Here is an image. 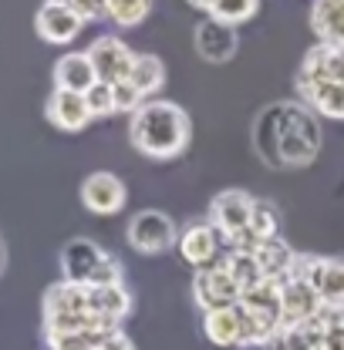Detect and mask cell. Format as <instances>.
<instances>
[{
  "label": "cell",
  "mask_w": 344,
  "mask_h": 350,
  "mask_svg": "<svg viewBox=\"0 0 344 350\" xmlns=\"http://www.w3.org/2000/svg\"><path fill=\"white\" fill-rule=\"evenodd\" d=\"M132 145L149 159H175L193 138V122L175 101H145L129 125Z\"/></svg>",
  "instance_id": "obj_1"
},
{
  "label": "cell",
  "mask_w": 344,
  "mask_h": 350,
  "mask_svg": "<svg viewBox=\"0 0 344 350\" xmlns=\"http://www.w3.org/2000/svg\"><path fill=\"white\" fill-rule=\"evenodd\" d=\"M321 152V125L307 105L287 101L284 118H280V142H277V159L280 169H301L310 165Z\"/></svg>",
  "instance_id": "obj_2"
},
{
  "label": "cell",
  "mask_w": 344,
  "mask_h": 350,
  "mask_svg": "<svg viewBox=\"0 0 344 350\" xmlns=\"http://www.w3.org/2000/svg\"><path fill=\"white\" fill-rule=\"evenodd\" d=\"M129 246L138 250V253H145V256L166 253L172 246H179V229H175V222L166 213L142 209L129 222Z\"/></svg>",
  "instance_id": "obj_3"
},
{
  "label": "cell",
  "mask_w": 344,
  "mask_h": 350,
  "mask_svg": "<svg viewBox=\"0 0 344 350\" xmlns=\"http://www.w3.org/2000/svg\"><path fill=\"white\" fill-rule=\"evenodd\" d=\"M193 300H196V306L203 313H210V310H230V306H236L243 300V290L236 286V280L230 276V269L219 260L193 276Z\"/></svg>",
  "instance_id": "obj_4"
},
{
  "label": "cell",
  "mask_w": 344,
  "mask_h": 350,
  "mask_svg": "<svg viewBox=\"0 0 344 350\" xmlns=\"http://www.w3.org/2000/svg\"><path fill=\"white\" fill-rule=\"evenodd\" d=\"M254 196L243 189H223L210 206V222L216 226V232H223L226 239L240 236L243 229H250L254 219Z\"/></svg>",
  "instance_id": "obj_5"
},
{
  "label": "cell",
  "mask_w": 344,
  "mask_h": 350,
  "mask_svg": "<svg viewBox=\"0 0 344 350\" xmlns=\"http://www.w3.org/2000/svg\"><path fill=\"white\" fill-rule=\"evenodd\" d=\"M88 57H91V64H95L98 81H105V85H122V81L132 78L135 54L129 51V44L112 38V34H105V38H98V41L91 44V47H88Z\"/></svg>",
  "instance_id": "obj_6"
},
{
  "label": "cell",
  "mask_w": 344,
  "mask_h": 350,
  "mask_svg": "<svg viewBox=\"0 0 344 350\" xmlns=\"http://www.w3.org/2000/svg\"><path fill=\"white\" fill-rule=\"evenodd\" d=\"M125 182L112 172H91L82 182V202L95 216H115L125 206Z\"/></svg>",
  "instance_id": "obj_7"
},
{
  "label": "cell",
  "mask_w": 344,
  "mask_h": 350,
  "mask_svg": "<svg viewBox=\"0 0 344 350\" xmlns=\"http://www.w3.org/2000/svg\"><path fill=\"white\" fill-rule=\"evenodd\" d=\"M108 260V253L91 243V239H71L64 250H61V273L68 283H78V286H91L101 262Z\"/></svg>",
  "instance_id": "obj_8"
},
{
  "label": "cell",
  "mask_w": 344,
  "mask_h": 350,
  "mask_svg": "<svg viewBox=\"0 0 344 350\" xmlns=\"http://www.w3.org/2000/svg\"><path fill=\"white\" fill-rule=\"evenodd\" d=\"M280 304H284V330H294V327H301L307 320H314L317 310L324 306V300L317 297V290L307 280L287 276L280 283Z\"/></svg>",
  "instance_id": "obj_9"
},
{
  "label": "cell",
  "mask_w": 344,
  "mask_h": 350,
  "mask_svg": "<svg viewBox=\"0 0 344 350\" xmlns=\"http://www.w3.org/2000/svg\"><path fill=\"white\" fill-rule=\"evenodd\" d=\"M82 27H85V21H82L71 7L51 3V0H44L38 17H34V31H38V38L47 44H71L82 34Z\"/></svg>",
  "instance_id": "obj_10"
},
{
  "label": "cell",
  "mask_w": 344,
  "mask_h": 350,
  "mask_svg": "<svg viewBox=\"0 0 344 350\" xmlns=\"http://www.w3.org/2000/svg\"><path fill=\"white\" fill-rule=\"evenodd\" d=\"M317 81H334V85L344 88V47L317 44L304 54L301 71H297V88L317 85Z\"/></svg>",
  "instance_id": "obj_11"
},
{
  "label": "cell",
  "mask_w": 344,
  "mask_h": 350,
  "mask_svg": "<svg viewBox=\"0 0 344 350\" xmlns=\"http://www.w3.org/2000/svg\"><path fill=\"white\" fill-rule=\"evenodd\" d=\"M240 47V38H236V27L233 24H223L216 17H206L199 27H196V51L203 61L210 64H223L236 54Z\"/></svg>",
  "instance_id": "obj_12"
},
{
  "label": "cell",
  "mask_w": 344,
  "mask_h": 350,
  "mask_svg": "<svg viewBox=\"0 0 344 350\" xmlns=\"http://www.w3.org/2000/svg\"><path fill=\"white\" fill-rule=\"evenodd\" d=\"M240 304L263 323V330H267L270 337H277V334L284 330V304H280V283H277V280H263L260 286L247 290Z\"/></svg>",
  "instance_id": "obj_13"
},
{
  "label": "cell",
  "mask_w": 344,
  "mask_h": 350,
  "mask_svg": "<svg viewBox=\"0 0 344 350\" xmlns=\"http://www.w3.org/2000/svg\"><path fill=\"white\" fill-rule=\"evenodd\" d=\"M179 253L182 260L193 262L196 269H206L216 262L219 253V232H216L213 222H193L179 232Z\"/></svg>",
  "instance_id": "obj_14"
},
{
  "label": "cell",
  "mask_w": 344,
  "mask_h": 350,
  "mask_svg": "<svg viewBox=\"0 0 344 350\" xmlns=\"http://www.w3.org/2000/svg\"><path fill=\"white\" fill-rule=\"evenodd\" d=\"M47 122L58 125L61 131H82L88 122H91V111H88L85 94L54 88L51 98H47Z\"/></svg>",
  "instance_id": "obj_15"
},
{
  "label": "cell",
  "mask_w": 344,
  "mask_h": 350,
  "mask_svg": "<svg viewBox=\"0 0 344 350\" xmlns=\"http://www.w3.org/2000/svg\"><path fill=\"white\" fill-rule=\"evenodd\" d=\"M95 85H98V75H95V64H91L88 51H71V54L58 57V64H54V88L88 94Z\"/></svg>",
  "instance_id": "obj_16"
},
{
  "label": "cell",
  "mask_w": 344,
  "mask_h": 350,
  "mask_svg": "<svg viewBox=\"0 0 344 350\" xmlns=\"http://www.w3.org/2000/svg\"><path fill=\"white\" fill-rule=\"evenodd\" d=\"M310 31L328 47H344V0H310Z\"/></svg>",
  "instance_id": "obj_17"
},
{
  "label": "cell",
  "mask_w": 344,
  "mask_h": 350,
  "mask_svg": "<svg viewBox=\"0 0 344 350\" xmlns=\"http://www.w3.org/2000/svg\"><path fill=\"white\" fill-rule=\"evenodd\" d=\"M88 306L95 317H101L105 323H122L132 310V293L125 290V283L115 286H88Z\"/></svg>",
  "instance_id": "obj_18"
},
{
  "label": "cell",
  "mask_w": 344,
  "mask_h": 350,
  "mask_svg": "<svg viewBox=\"0 0 344 350\" xmlns=\"http://www.w3.org/2000/svg\"><path fill=\"white\" fill-rule=\"evenodd\" d=\"M284 105H270L267 111H260L257 125H254V145H257L260 159L273 169H280V159H277V142H280V118H284Z\"/></svg>",
  "instance_id": "obj_19"
},
{
  "label": "cell",
  "mask_w": 344,
  "mask_h": 350,
  "mask_svg": "<svg viewBox=\"0 0 344 350\" xmlns=\"http://www.w3.org/2000/svg\"><path fill=\"white\" fill-rule=\"evenodd\" d=\"M297 94L304 105L324 118H344V88L334 81H317V85H301Z\"/></svg>",
  "instance_id": "obj_20"
},
{
  "label": "cell",
  "mask_w": 344,
  "mask_h": 350,
  "mask_svg": "<svg viewBox=\"0 0 344 350\" xmlns=\"http://www.w3.org/2000/svg\"><path fill=\"white\" fill-rule=\"evenodd\" d=\"M254 256H257L263 276H267V280H277V283H284V280L291 276L294 260H297V253H294V250H291L280 236H277V239H267V243L260 246Z\"/></svg>",
  "instance_id": "obj_21"
},
{
  "label": "cell",
  "mask_w": 344,
  "mask_h": 350,
  "mask_svg": "<svg viewBox=\"0 0 344 350\" xmlns=\"http://www.w3.org/2000/svg\"><path fill=\"white\" fill-rule=\"evenodd\" d=\"M203 334L216 347H240V323H236V306L230 310H210L203 313Z\"/></svg>",
  "instance_id": "obj_22"
},
{
  "label": "cell",
  "mask_w": 344,
  "mask_h": 350,
  "mask_svg": "<svg viewBox=\"0 0 344 350\" xmlns=\"http://www.w3.org/2000/svg\"><path fill=\"white\" fill-rule=\"evenodd\" d=\"M129 81L149 98V94H156L159 88L166 85V64H162L156 54H135V64H132Z\"/></svg>",
  "instance_id": "obj_23"
},
{
  "label": "cell",
  "mask_w": 344,
  "mask_h": 350,
  "mask_svg": "<svg viewBox=\"0 0 344 350\" xmlns=\"http://www.w3.org/2000/svg\"><path fill=\"white\" fill-rule=\"evenodd\" d=\"M223 266L230 269V276L236 280V286L247 293V290H254V286H260L267 276H263V269H260V262L254 253H243V250H230L226 253V260H223Z\"/></svg>",
  "instance_id": "obj_24"
},
{
  "label": "cell",
  "mask_w": 344,
  "mask_h": 350,
  "mask_svg": "<svg viewBox=\"0 0 344 350\" xmlns=\"http://www.w3.org/2000/svg\"><path fill=\"white\" fill-rule=\"evenodd\" d=\"M152 10V0H105V17L119 27H138Z\"/></svg>",
  "instance_id": "obj_25"
},
{
  "label": "cell",
  "mask_w": 344,
  "mask_h": 350,
  "mask_svg": "<svg viewBox=\"0 0 344 350\" xmlns=\"http://www.w3.org/2000/svg\"><path fill=\"white\" fill-rule=\"evenodd\" d=\"M250 232H254V236H260L263 243L280 236V213H277V206H273V202H267V199H257V202H254Z\"/></svg>",
  "instance_id": "obj_26"
},
{
  "label": "cell",
  "mask_w": 344,
  "mask_h": 350,
  "mask_svg": "<svg viewBox=\"0 0 344 350\" xmlns=\"http://www.w3.org/2000/svg\"><path fill=\"white\" fill-rule=\"evenodd\" d=\"M257 7H260V0H216L210 17L223 21V24L240 27V24H247V21L257 14Z\"/></svg>",
  "instance_id": "obj_27"
},
{
  "label": "cell",
  "mask_w": 344,
  "mask_h": 350,
  "mask_svg": "<svg viewBox=\"0 0 344 350\" xmlns=\"http://www.w3.org/2000/svg\"><path fill=\"white\" fill-rule=\"evenodd\" d=\"M119 334V330H115ZM112 334H71V337H47L51 350H98Z\"/></svg>",
  "instance_id": "obj_28"
},
{
  "label": "cell",
  "mask_w": 344,
  "mask_h": 350,
  "mask_svg": "<svg viewBox=\"0 0 344 350\" xmlns=\"http://www.w3.org/2000/svg\"><path fill=\"white\" fill-rule=\"evenodd\" d=\"M88 101V111H91V118H105V115H115V88L105 85V81H98V85L91 88L85 94Z\"/></svg>",
  "instance_id": "obj_29"
},
{
  "label": "cell",
  "mask_w": 344,
  "mask_h": 350,
  "mask_svg": "<svg viewBox=\"0 0 344 350\" xmlns=\"http://www.w3.org/2000/svg\"><path fill=\"white\" fill-rule=\"evenodd\" d=\"M112 88H115V115H135L145 105V94L132 81H122V85H112Z\"/></svg>",
  "instance_id": "obj_30"
},
{
  "label": "cell",
  "mask_w": 344,
  "mask_h": 350,
  "mask_svg": "<svg viewBox=\"0 0 344 350\" xmlns=\"http://www.w3.org/2000/svg\"><path fill=\"white\" fill-rule=\"evenodd\" d=\"M51 3H64V7H71L82 21H101L105 17V0H51Z\"/></svg>",
  "instance_id": "obj_31"
},
{
  "label": "cell",
  "mask_w": 344,
  "mask_h": 350,
  "mask_svg": "<svg viewBox=\"0 0 344 350\" xmlns=\"http://www.w3.org/2000/svg\"><path fill=\"white\" fill-rule=\"evenodd\" d=\"M98 350H135V347H132L129 337H125V334L119 330V334H112V337H108V340H105V344H101Z\"/></svg>",
  "instance_id": "obj_32"
},
{
  "label": "cell",
  "mask_w": 344,
  "mask_h": 350,
  "mask_svg": "<svg viewBox=\"0 0 344 350\" xmlns=\"http://www.w3.org/2000/svg\"><path fill=\"white\" fill-rule=\"evenodd\" d=\"M189 3H193L196 10H210V14H213V3H216V0H189Z\"/></svg>",
  "instance_id": "obj_33"
},
{
  "label": "cell",
  "mask_w": 344,
  "mask_h": 350,
  "mask_svg": "<svg viewBox=\"0 0 344 350\" xmlns=\"http://www.w3.org/2000/svg\"><path fill=\"white\" fill-rule=\"evenodd\" d=\"M0 256H3V253H0Z\"/></svg>",
  "instance_id": "obj_34"
}]
</instances>
